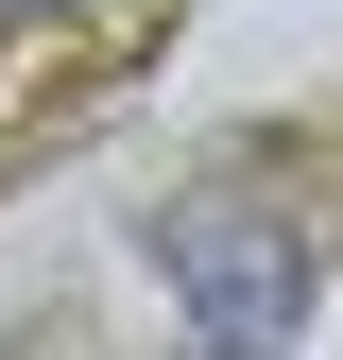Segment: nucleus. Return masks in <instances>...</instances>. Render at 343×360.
Masks as SVG:
<instances>
[{"label": "nucleus", "instance_id": "obj_1", "mask_svg": "<svg viewBox=\"0 0 343 360\" xmlns=\"http://www.w3.org/2000/svg\"><path fill=\"white\" fill-rule=\"evenodd\" d=\"M172 309H189L206 360H275L309 326V257H292L275 223H240V206H189L172 223Z\"/></svg>", "mask_w": 343, "mask_h": 360}, {"label": "nucleus", "instance_id": "obj_2", "mask_svg": "<svg viewBox=\"0 0 343 360\" xmlns=\"http://www.w3.org/2000/svg\"><path fill=\"white\" fill-rule=\"evenodd\" d=\"M138 34H155V0H0V155H18L69 86H103Z\"/></svg>", "mask_w": 343, "mask_h": 360}]
</instances>
